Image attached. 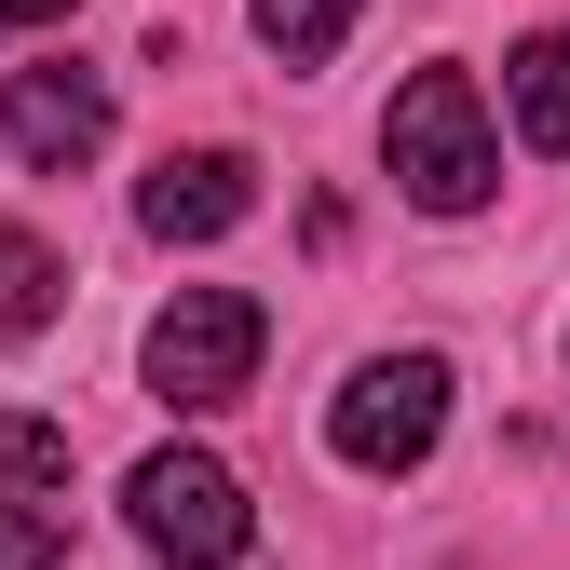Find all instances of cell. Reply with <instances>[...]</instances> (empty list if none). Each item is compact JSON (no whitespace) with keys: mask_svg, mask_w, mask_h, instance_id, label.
<instances>
[{"mask_svg":"<svg viewBox=\"0 0 570 570\" xmlns=\"http://www.w3.org/2000/svg\"><path fill=\"white\" fill-rule=\"evenodd\" d=\"M55 299H68V272H55V245L0 218V353H14V340H41V326H55Z\"/></svg>","mask_w":570,"mask_h":570,"instance_id":"cell-8","label":"cell"},{"mask_svg":"<svg viewBox=\"0 0 570 570\" xmlns=\"http://www.w3.org/2000/svg\"><path fill=\"white\" fill-rule=\"evenodd\" d=\"M245 28H258L272 68H326L353 41V0H245Z\"/></svg>","mask_w":570,"mask_h":570,"instance_id":"cell-9","label":"cell"},{"mask_svg":"<svg viewBox=\"0 0 570 570\" xmlns=\"http://www.w3.org/2000/svg\"><path fill=\"white\" fill-rule=\"evenodd\" d=\"M435 435H449V353H367L326 407V449L353 475H421Z\"/></svg>","mask_w":570,"mask_h":570,"instance_id":"cell-4","label":"cell"},{"mask_svg":"<svg viewBox=\"0 0 570 570\" xmlns=\"http://www.w3.org/2000/svg\"><path fill=\"white\" fill-rule=\"evenodd\" d=\"M122 517H136V543H150L164 570H232L258 543V503H245V475L218 449H150L122 475Z\"/></svg>","mask_w":570,"mask_h":570,"instance_id":"cell-2","label":"cell"},{"mask_svg":"<svg viewBox=\"0 0 570 570\" xmlns=\"http://www.w3.org/2000/svg\"><path fill=\"white\" fill-rule=\"evenodd\" d=\"M245 218H258V164L245 150H164L150 190H136V232H150V245H218Z\"/></svg>","mask_w":570,"mask_h":570,"instance_id":"cell-6","label":"cell"},{"mask_svg":"<svg viewBox=\"0 0 570 570\" xmlns=\"http://www.w3.org/2000/svg\"><path fill=\"white\" fill-rule=\"evenodd\" d=\"M503 109H517V136L543 164H570V28H530L503 55Z\"/></svg>","mask_w":570,"mask_h":570,"instance_id":"cell-7","label":"cell"},{"mask_svg":"<svg viewBox=\"0 0 570 570\" xmlns=\"http://www.w3.org/2000/svg\"><path fill=\"white\" fill-rule=\"evenodd\" d=\"M0 489H28V503H55L68 517V435H55V421H0Z\"/></svg>","mask_w":570,"mask_h":570,"instance_id":"cell-10","label":"cell"},{"mask_svg":"<svg viewBox=\"0 0 570 570\" xmlns=\"http://www.w3.org/2000/svg\"><path fill=\"white\" fill-rule=\"evenodd\" d=\"M258 340H272V313L245 299V285H177V299L150 313V340H136V367H150L164 407H232L258 381Z\"/></svg>","mask_w":570,"mask_h":570,"instance_id":"cell-3","label":"cell"},{"mask_svg":"<svg viewBox=\"0 0 570 570\" xmlns=\"http://www.w3.org/2000/svg\"><path fill=\"white\" fill-rule=\"evenodd\" d=\"M0 570H68V517L28 503V489H0Z\"/></svg>","mask_w":570,"mask_h":570,"instance_id":"cell-11","label":"cell"},{"mask_svg":"<svg viewBox=\"0 0 570 570\" xmlns=\"http://www.w3.org/2000/svg\"><path fill=\"white\" fill-rule=\"evenodd\" d=\"M55 14H82V0H0V41H14V28H55Z\"/></svg>","mask_w":570,"mask_h":570,"instance_id":"cell-12","label":"cell"},{"mask_svg":"<svg viewBox=\"0 0 570 570\" xmlns=\"http://www.w3.org/2000/svg\"><path fill=\"white\" fill-rule=\"evenodd\" d=\"M0 150H14V164H41V177L96 164V150H109V82H96L82 55L14 68V82H0Z\"/></svg>","mask_w":570,"mask_h":570,"instance_id":"cell-5","label":"cell"},{"mask_svg":"<svg viewBox=\"0 0 570 570\" xmlns=\"http://www.w3.org/2000/svg\"><path fill=\"white\" fill-rule=\"evenodd\" d=\"M381 164L421 218H475L489 190H503V136H489V96L462 68H421V82L381 109Z\"/></svg>","mask_w":570,"mask_h":570,"instance_id":"cell-1","label":"cell"}]
</instances>
